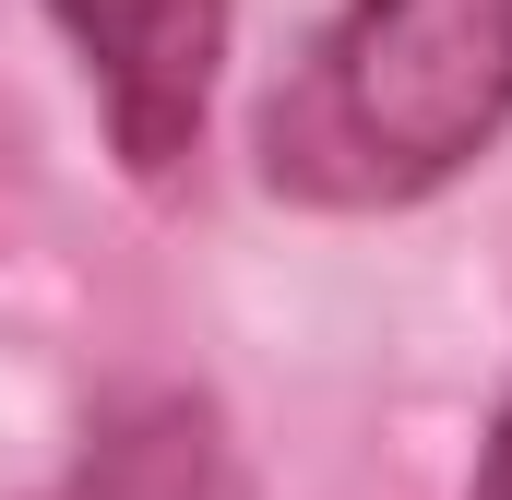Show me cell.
Returning <instances> with one entry per match:
<instances>
[{
    "instance_id": "6da1fadb",
    "label": "cell",
    "mask_w": 512,
    "mask_h": 500,
    "mask_svg": "<svg viewBox=\"0 0 512 500\" xmlns=\"http://www.w3.org/2000/svg\"><path fill=\"white\" fill-rule=\"evenodd\" d=\"M512 131V0H334L262 108V191L310 215H417Z\"/></svg>"
},
{
    "instance_id": "3957f363",
    "label": "cell",
    "mask_w": 512,
    "mask_h": 500,
    "mask_svg": "<svg viewBox=\"0 0 512 500\" xmlns=\"http://www.w3.org/2000/svg\"><path fill=\"white\" fill-rule=\"evenodd\" d=\"M48 500H251V465L203 393H143L84 441V465Z\"/></svg>"
},
{
    "instance_id": "7a4b0ae2",
    "label": "cell",
    "mask_w": 512,
    "mask_h": 500,
    "mask_svg": "<svg viewBox=\"0 0 512 500\" xmlns=\"http://www.w3.org/2000/svg\"><path fill=\"white\" fill-rule=\"evenodd\" d=\"M108 155H120L131 191H191L203 167V131H215V84H227V24L239 0H48Z\"/></svg>"
},
{
    "instance_id": "277c9868",
    "label": "cell",
    "mask_w": 512,
    "mask_h": 500,
    "mask_svg": "<svg viewBox=\"0 0 512 500\" xmlns=\"http://www.w3.org/2000/svg\"><path fill=\"white\" fill-rule=\"evenodd\" d=\"M465 500H512V393H501V417L477 429V477H465Z\"/></svg>"
}]
</instances>
